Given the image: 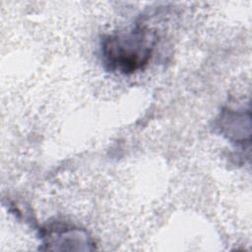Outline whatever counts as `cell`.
<instances>
[{"instance_id":"1","label":"cell","mask_w":252,"mask_h":252,"mask_svg":"<svg viewBox=\"0 0 252 252\" xmlns=\"http://www.w3.org/2000/svg\"><path fill=\"white\" fill-rule=\"evenodd\" d=\"M155 44V32L138 24L129 31L107 35L102 40L103 60L110 70L131 74L149 63Z\"/></svg>"}]
</instances>
